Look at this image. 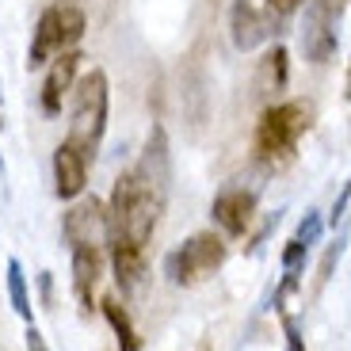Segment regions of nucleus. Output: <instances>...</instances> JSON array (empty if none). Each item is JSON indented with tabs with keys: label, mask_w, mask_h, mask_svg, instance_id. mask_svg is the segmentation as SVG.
I'll return each mask as SVG.
<instances>
[{
	"label": "nucleus",
	"mask_w": 351,
	"mask_h": 351,
	"mask_svg": "<svg viewBox=\"0 0 351 351\" xmlns=\"http://www.w3.org/2000/svg\"><path fill=\"white\" fill-rule=\"evenodd\" d=\"M8 298H12V309H16V313L23 317L27 325H31L35 309H31V294H27V275H23V263H19V260H8Z\"/></svg>",
	"instance_id": "f3484780"
},
{
	"label": "nucleus",
	"mask_w": 351,
	"mask_h": 351,
	"mask_svg": "<svg viewBox=\"0 0 351 351\" xmlns=\"http://www.w3.org/2000/svg\"><path fill=\"white\" fill-rule=\"evenodd\" d=\"M321 233H325V221H321V214H317V210H306V218L298 221V233H294V241H302L306 248H313L317 241H321Z\"/></svg>",
	"instance_id": "a211bd4d"
},
{
	"label": "nucleus",
	"mask_w": 351,
	"mask_h": 351,
	"mask_svg": "<svg viewBox=\"0 0 351 351\" xmlns=\"http://www.w3.org/2000/svg\"><path fill=\"white\" fill-rule=\"evenodd\" d=\"M107 248H111V267H114V279H119L123 294L138 290L141 279H145V248L126 245V241H114V245H107Z\"/></svg>",
	"instance_id": "4468645a"
},
{
	"label": "nucleus",
	"mask_w": 351,
	"mask_h": 351,
	"mask_svg": "<svg viewBox=\"0 0 351 351\" xmlns=\"http://www.w3.org/2000/svg\"><path fill=\"white\" fill-rule=\"evenodd\" d=\"M282 27L287 23L267 16V12H263L260 4H252V0H233V4H229V43L241 53H252V50H260V46H267Z\"/></svg>",
	"instance_id": "0eeeda50"
},
{
	"label": "nucleus",
	"mask_w": 351,
	"mask_h": 351,
	"mask_svg": "<svg viewBox=\"0 0 351 351\" xmlns=\"http://www.w3.org/2000/svg\"><path fill=\"white\" fill-rule=\"evenodd\" d=\"M340 0H306V16L298 27V46L309 65H328L340 50Z\"/></svg>",
	"instance_id": "39448f33"
},
{
	"label": "nucleus",
	"mask_w": 351,
	"mask_h": 351,
	"mask_svg": "<svg viewBox=\"0 0 351 351\" xmlns=\"http://www.w3.org/2000/svg\"><path fill=\"white\" fill-rule=\"evenodd\" d=\"M348 202H351V180H343L340 195H336V202H332V210H328V226H332V229L348 218Z\"/></svg>",
	"instance_id": "412c9836"
},
{
	"label": "nucleus",
	"mask_w": 351,
	"mask_h": 351,
	"mask_svg": "<svg viewBox=\"0 0 351 351\" xmlns=\"http://www.w3.org/2000/svg\"><path fill=\"white\" fill-rule=\"evenodd\" d=\"M343 245H348V237H340V241H336V245H332V248H328V252H325V260H321V275H317V279H321V282H325L328 275H332V267H336V263H340V256H343Z\"/></svg>",
	"instance_id": "5701e85b"
},
{
	"label": "nucleus",
	"mask_w": 351,
	"mask_h": 351,
	"mask_svg": "<svg viewBox=\"0 0 351 351\" xmlns=\"http://www.w3.org/2000/svg\"><path fill=\"white\" fill-rule=\"evenodd\" d=\"M343 99L351 104V62H348V84H343Z\"/></svg>",
	"instance_id": "393cba45"
},
{
	"label": "nucleus",
	"mask_w": 351,
	"mask_h": 351,
	"mask_svg": "<svg viewBox=\"0 0 351 351\" xmlns=\"http://www.w3.org/2000/svg\"><path fill=\"white\" fill-rule=\"evenodd\" d=\"M88 165H92V160L80 157L69 141H62V145L53 149V195L65 199V202L80 199L84 187H88Z\"/></svg>",
	"instance_id": "f8f14e48"
},
{
	"label": "nucleus",
	"mask_w": 351,
	"mask_h": 351,
	"mask_svg": "<svg viewBox=\"0 0 351 351\" xmlns=\"http://www.w3.org/2000/svg\"><path fill=\"white\" fill-rule=\"evenodd\" d=\"M27 351H50V343H46V336L38 332L35 325H27Z\"/></svg>",
	"instance_id": "b1692460"
},
{
	"label": "nucleus",
	"mask_w": 351,
	"mask_h": 351,
	"mask_svg": "<svg viewBox=\"0 0 351 351\" xmlns=\"http://www.w3.org/2000/svg\"><path fill=\"white\" fill-rule=\"evenodd\" d=\"M80 62H84L80 50H65L46 65L43 88H38V107H43L46 119H58V114H62L65 99L73 96V88H77V80H80Z\"/></svg>",
	"instance_id": "6e6552de"
},
{
	"label": "nucleus",
	"mask_w": 351,
	"mask_h": 351,
	"mask_svg": "<svg viewBox=\"0 0 351 351\" xmlns=\"http://www.w3.org/2000/svg\"><path fill=\"white\" fill-rule=\"evenodd\" d=\"M99 313L107 317V325H111L114 340H119V351H141V336L134 332V321L123 309L119 294H104V298H99Z\"/></svg>",
	"instance_id": "dca6fc26"
},
{
	"label": "nucleus",
	"mask_w": 351,
	"mask_h": 351,
	"mask_svg": "<svg viewBox=\"0 0 351 351\" xmlns=\"http://www.w3.org/2000/svg\"><path fill=\"white\" fill-rule=\"evenodd\" d=\"M73 104H69V141L80 157L96 160L99 145H104V134H107V111H111V84H107V73L104 69H92L77 80L73 88Z\"/></svg>",
	"instance_id": "7ed1b4c3"
},
{
	"label": "nucleus",
	"mask_w": 351,
	"mask_h": 351,
	"mask_svg": "<svg viewBox=\"0 0 351 351\" xmlns=\"http://www.w3.org/2000/svg\"><path fill=\"white\" fill-rule=\"evenodd\" d=\"M0 104H4V88H0Z\"/></svg>",
	"instance_id": "a878e982"
},
{
	"label": "nucleus",
	"mask_w": 351,
	"mask_h": 351,
	"mask_svg": "<svg viewBox=\"0 0 351 351\" xmlns=\"http://www.w3.org/2000/svg\"><path fill=\"white\" fill-rule=\"evenodd\" d=\"M62 237L69 248H104L107 245V202L96 195H80L62 218Z\"/></svg>",
	"instance_id": "423d86ee"
},
{
	"label": "nucleus",
	"mask_w": 351,
	"mask_h": 351,
	"mask_svg": "<svg viewBox=\"0 0 351 351\" xmlns=\"http://www.w3.org/2000/svg\"><path fill=\"white\" fill-rule=\"evenodd\" d=\"M282 332H287V351H306V340H302V328L294 317L282 313Z\"/></svg>",
	"instance_id": "4be33fe9"
},
{
	"label": "nucleus",
	"mask_w": 351,
	"mask_h": 351,
	"mask_svg": "<svg viewBox=\"0 0 351 351\" xmlns=\"http://www.w3.org/2000/svg\"><path fill=\"white\" fill-rule=\"evenodd\" d=\"M134 172H138L153 191L168 195V187H172V145H168V130L160 123L153 126L145 145H141V157H138V165H134Z\"/></svg>",
	"instance_id": "9d476101"
},
{
	"label": "nucleus",
	"mask_w": 351,
	"mask_h": 351,
	"mask_svg": "<svg viewBox=\"0 0 351 351\" xmlns=\"http://www.w3.org/2000/svg\"><path fill=\"white\" fill-rule=\"evenodd\" d=\"M65 53V38H62V8L53 4L38 16L35 31H31V46H27V69H46V65Z\"/></svg>",
	"instance_id": "9b49d317"
},
{
	"label": "nucleus",
	"mask_w": 351,
	"mask_h": 351,
	"mask_svg": "<svg viewBox=\"0 0 351 351\" xmlns=\"http://www.w3.org/2000/svg\"><path fill=\"white\" fill-rule=\"evenodd\" d=\"M306 256H309V248L302 245V241H287V248H282V256H279V263H282V271H306Z\"/></svg>",
	"instance_id": "6ab92c4d"
},
{
	"label": "nucleus",
	"mask_w": 351,
	"mask_h": 351,
	"mask_svg": "<svg viewBox=\"0 0 351 351\" xmlns=\"http://www.w3.org/2000/svg\"><path fill=\"white\" fill-rule=\"evenodd\" d=\"M287 80H290V53H287V46L275 43L271 50L263 53V62H260L256 92H260V96H279L282 88H287Z\"/></svg>",
	"instance_id": "2eb2a0df"
},
{
	"label": "nucleus",
	"mask_w": 351,
	"mask_h": 351,
	"mask_svg": "<svg viewBox=\"0 0 351 351\" xmlns=\"http://www.w3.org/2000/svg\"><path fill=\"white\" fill-rule=\"evenodd\" d=\"M104 275V248H73V294L80 302V313H92V294Z\"/></svg>",
	"instance_id": "ddd939ff"
},
{
	"label": "nucleus",
	"mask_w": 351,
	"mask_h": 351,
	"mask_svg": "<svg viewBox=\"0 0 351 351\" xmlns=\"http://www.w3.org/2000/svg\"><path fill=\"white\" fill-rule=\"evenodd\" d=\"M226 256H229L226 241L210 229H202V233H191L184 245L165 256V275L172 287H195V282L210 279L226 263Z\"/></svg>",
	"instance_id": "20e7f679"
},
{
	"label": "nucleus",
	"mask_w": 351,
	"mask_h": 351,
	"mask_svg": "<svg viewBox=\"0 0 351 351\" xmlns=\"http://www.w3.org/2000/svg\"><path fill=\"white\" fill-rule=\"evenodd\" d=\"M302 4H306V0H263V12H267V16H275L279 23H287V19L294 16Z\"/></svg>",
	"instance_id": "aec40b11"
},
{
	"label": "nucleus",
	"mask_w": 351,
	"mask_h": 351,
	"mask_svg": "<svg viewBox=\"0 0 351 351\" xmlns=\"http://www.w3.org/2000/svg\"><path fill=\"white\" fill-rule=\"evenodd\" d=\"M309 126H313V104H306V99L271 104L260 114V123H256L252 157L263 168H287L294 160V149H298L302 134H309Z\"/></svg>",
	"instance_id": "f03ea898"
},
{
	"label": "nucleus",
	"mask_w": 351,
	"mask_h": 351,
	"mask_svg": "<svg viewBox=\"0 0 351 351\" xmlns=\"http://www.w3.org/2000/svg\"><path fill=\"white\" fill-rule=\"evenodd\" d=\"M256 202H260V195L252 187H226V191L214 195L210 218L226 237H245L256 218Z\"/></svg>",
	"instance_id": "1a4fd4ad"
},
{
	"label": "nucleus",
	"mask_w": 351,
	"mask_h": 351,
	"mask_svg": "<svg viewBox=\"0 0 351 351\" xmlns=\"http://www.w3.org/2000/svg\"><path fill=\"white\" fill-rule=\"evenodd\" d=\"M165 206H168V195L153 191L134 168L119 172V180L111 187V202H107V245L126 241V245L145 248Z\"/></svg>",
	"instance_id": "f257e3e1"
}]
</instances>
